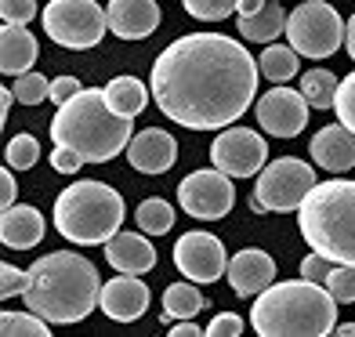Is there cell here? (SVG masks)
Returning <instances> with one entry per match:
<instances>
[{
    "label": "cell",
    "instance_id": "6da1fadb",
    "mask_svg": "<svg viewBox=\"0 0 355 337\" xmlns=\"http://www.w3.org/2000/svg\"><path fill=\"white\" fill-rule=\"evenodd\" d=\"M257 62L225 33H185L153 62V98L167 120L189 131L232 127L257 102Z\"/></svg>",
    "mask_w": 355,
    "mask_h": 337
},
{
    "label": "cell",
    "instance_id": "7a4b0ae2",
    "mask_svg": "<svg viewBox=\"0 0 355 337\" xmlns=\"http://www.w3.org/2000/svg\"><path fill=\"white\" fill-rule=\"evenodd\" d=\"M26 309L44 316L55 327H69L87 319L102 301V283L84 254L76 250H55L44 254L29 268V286H26Z\"/></svg>",
    "mask_w": 355,
    "mask_h": 337
},
{
    "label": "cell",
    "instance_id": "3957f363",
    "mask_svg": "<svg viewBox=\"0 0 355 337\" xmlns=\"http://www.w3.org/2000/svg\"><path fill=\"white\" fill-rule=\"evenodd\" d=\"M55 146L73 149L84 156V164H109L116 159L135 138L131 116L112 112L105 102V91L98 87H80L69 102L55 109L51 120Z\"/></svg>",
    "mask_w": 355,
    "mask_h": 337
},
{
    "label": "cell",
    "instance_id": "277c9868",
    "mask_svg": "<svg viewBox=\"0 0 355 337\" xmlns=\"http://www.w3.org/2000/svg\"><path fill=\"white\" fill-rule=\"evenodd\" d=\"M250 327L261 337H327L337 330V297L304 276L272 283L254 297Z\"/></svg>",
    "mask_w": 355,
    "mask_h": 337
},
{
    "label": "cell",
    "instance_id": "5b68a950",
    "mask_svg": "<svg viewBox=\"0 0 355 337\" xmlns=\"http://www.w3.org/2000/svg\"><path fill=\"white\" fill-rule=\"evenodd\" d=\"M297 229L304 243L334 265H355V182H315L297 207Z\"/></svg>",
    "mask_w": 355,
    "mask_h": 337
},
{
    "label": "cell",
    "instance_id": "8992f818",
    "mask_svg": "<svg viewBox=\"0 0 355 337\" xmlns=\"http://www.w3.org/2000/svg\"><path fill=\"white\" fill-rule=\"evenodd\" d=\"M55 229L76 247L109 243L123 225V196L105 182H76L58 192Z\"/></svg>",
    "mask_w": 355,
    "mask_h": 337
},
{
    "label": "cell",
    "instance_id": "52a82bcc",
    "mask_svg": "<svg viewBox=\"0 0 355 337\" xmlns=\"http://www.w3.org/2000/svg\"><path fill=\"white\" fill-rule=\"evenodd\" d=\"M286 44L304 58H330L345 44V22L330 0H304L286 15Z\"/></svg>",
    "mask_w": 355,
    "mask_h": 337
},
{
    "label": "cell",
    "instance_id": "ba28073f",
    "mask_svg": "<svg viewBox=\"0 0 355 337\" xmlns=\"http://www.w3.org/2000/svg\"><path fill=\"white\" fill-rule=\"evenodd\" d=\"M40 22L44 33L69 51H87V47L102 44L109 29V19L98 8V0H51L40 11Z\"/></svg>",
    "mask_w": 355,
    "mask_h": 337
},
{
    "label": "cell",
    "instance_id": "9c48e42d",
    "mask_svg": "<svg viewBox=\"0 0 355 337\" xmlns=\"http://www.w3.org/2000/svg\"><path fill=\"white\" fill-rule=\"evenodd\" d=\"M312 185H315V171L304 159L279 156V159H272V164L261 167L254 196L261 200V207L268 214H290L301 207V200L312 192Z\"/></svg>",
    "mask_w": 355,
    "mask_h": 337
},
{
    "label": "cell",
    "instance_id": "30bf717a",
    "mask_svg": "<svg viewBox=\"0 0 355 337\" xmlns=\"http://www.w3.org/2000/svg\"><path fill=\"white\" fill-rule=\"evenodd\" d=\"M178 203H182V211L196 221H218V218L229 214L232 203H236L232 178L218 167L192 171L189 178L178 182Z\"/></svg>",
    "mask_w": 355,
    "mask_h": 337
},
{
    "label": "cell",
    "instance_id": "8fae6325",
    "mask_svg": "<svg viewBox=\"0 0 355 337\" xmlns=\"http://www.w3.org/2000/svg\"><path fill=\"white\" fill-rule=\"evenodd\" d=\"M211 159L229 178H254V174H261L268 159V146L250 127H225L211 146Z\"/></svg>",
    "mask_w": 355,
    "mask_h": 337
},
{
    "label": "cell",
    "instance_id": "7c38bea8",
    "mask_svg": "<svg viewBox=\"0 0 355 337\" xmlns=\"http://www.w3.org/2000/svg\"><path fill=\"white\" fill-rule=\"evenodd\" d=\"M174 265L185 279L192 283H214L229 272V254H225V243L211 232H185L178 236L174 243Z\"/></svg>",
    "mask_w": 355,
    "mask_h": 337
},
{
    "label": "cell",
    "instance_id": "4fadbf2b",
    "mask_svg": "<svg viewBox=\"0 0 355 337\" xmlns=\"http://www.w3.org/2000/svg\"><path fill=\"white\" fill-rule=\"evenodd\" d=\"M309 98H304L301 91L294 87H272L265 91L261 98H257L254 112H257V123H261V131H268L272 138H294L304 131V123H309Z\"/></svg>",
    "mask_w": 355,
    "mask_h": 337
},
{
    "label": "cell",
    "instance_id": "5bb4252c",
    "mask_svg": "<svg viewBox=\"0 0 355 337\" xmlns=\"http://www.w3.org/2000/svg\"><path fill=\"white\" fill-rule=\"evenodd\" d=\"M174 159H178V141L171 131H159V127L135 131L131 146H127V164L138 174H167Z\"/></svg>",
    "mask_w": 355,
    "mask_h": 337
},
{
    "label": "cell",
    "instance_id": "9a60e30c",
    "mask_svg": "<svg viewBox=\"0 0 355 337\" xmlns=\"http://www.w3.org/2000/svg\"><path fill=\"white\" fill-rule=\"evenodd\" d=\"M98 309L112 319V323H135V319H141L145 309H149V286H145L138 276L120 272L116 279L102 283Z\"/></svg>",
    "mask_w": 355,
    "mask_h": 337
},
{
    "label": "cell",
    "instance_id": "2e32d148",
    "mask_svg": "<svg viewBox=\"0 0 355 337\" xmlns=\"http://www.w3.org/2000/svg\"><path fill=\"white\" fill-rule=\"evenodd\" d=\"M225 276H229V286L239 297H257L265 286L276 283V261H272V254L247 247L229 258V272Z\"/></svg>",
    "mask_w": 355,
    "mask_h": 337
},
{
    "label": "cell",
    "instance_id": "e0dca14e",
    "mask_svg": "<svg viewBox=\"0 0 355 337\" xmlns=\"http://www.w3.org/2000/svg\"><path fill=\"white\" fill-rule=\"evenodd\" d=\"M105 19L120 40H145L159 29L164 11L156 8V0H109Z\"/></svg>",
    "mask_w": 355,
    "mask_h": 337
},
{
    "label": "cell",
    "instance_id": "ac0fdd59",
    "mask_svg": "<svg viewBox=\"0 0 355 337\" xmlns=\"http://www.w3.org/2000/svg\"><path fill=\"white\" fill-rule=\"evenodd\" d=\"M309 156L315 159V167L330 174H345L355 167V131H348L345 123H327L322 131H315Z\"/></svg>",
    "mask_w": 355,
    "mask_h": 337
},
{
    "label": "cell",
    "instance_id": "d6986e66",
    "mask_svg": "<svg viewBox=\"0 0 355 337\" xmlns=\"http://www.w3.org/2000/svg\"><path fill=\"white\" fill-rule=\"evenodd\" d=\"M105 261L127 276H145L156 268V247L141 232H116L105 243Z\"/></svg>",
    "mask_w": 355,
    "mask_h": 337
},
{
    "label": "cell",
    "instance_id": "ffe728a7",
    "mask_svg": "<svg viewBox=\"0 0 355 337\" xmlns=\"http://www.w3.org/2000/svg\"><path fill=\"white\" fill-rule=\"evenodd\" d=\"M47 232L44 225V214L37 207H26V203H11L4 207V214H0V239H4V247L11 250H29L37 247Z\"/></svg>",
    "mask_w": 355,
    "mask_h": 337
},
{
    "label": "cell",
    "instance_id": "44dd1931",
    "mask_svg": "<svg viewBox=\"0 0 355 337\" xmlns=\"http://www.w3.org/2000/svg\"><path fill=\"white\" fill-rule=\"evenodd\" d=\"M37 62V37L29 33L26 26H15V22H4L0 29V69L8 76H22L33 69Z\"/></svg>",
    "mask_w": 355,
    "mask_h": 337
},
{
    "label": "cell",
    "instance_id": "7402d4cb",
    "mask_svg": "<svg viewBox=\"0 0 355 337\" xmlns=\"http://www.w3.org/2000/svg\"><path fill=\"white\" fill-rule=\"evenodd\" d=\"M286 15L279 8V0H265L261 8H257L254 15H236L239 22V33H243V40H254V44H272L279 33H286Z\"/></svg>",
    "mask_w": 355,
    "mask_h": 337
},
{
    "label": "cell",
    "instance_id": "603a6c76",
    "mask_svg": "<svg viewBox=\"0 0 355 337\" xmlns=\"http://www.w3.org/2000/svg\"><path fill=\"white\" fill-rule=\"evenodd\" d=\"M105 91V102L112 112H120V116H138V112L149 105V91L153 87H145L141 80L135 76H116V80H109V84L102 87Z\"/></svg>",
    "mask_w": 355,
    "mask_h": 337
},
{
    "label": "cell",
    "instance_id": "cb8c5ba5",
    "mask_svg": "<svg viewBox=\"0 0 355 337\" xmlns=\"http://www.w3.org/2000/svg\"><path fill=\"white\" fill-rule=\"evenodd\" d=\"M257 69H261V76H268L272 84H286V80L297 73V51L290 44H268L261 51V58H257Z\"/></svg>",
    "mask_w": 355,
    "mask_h": 337
},
{
    "label": "cell",
    "instance_id": "d4e9b609",
    "mask_svg": "<svg viewBox=\"0 0 355 337\" xmlns=\"http://www.w3.org/2000/svg\"><path fill=\"white\" fill-rule=\"evenodd\" d=\"M135 221H138V229L145 236H167L174 229V207L167 200H159V196H149V200L138 203Z\"/></svg>",
    "mask_w": 355,
    "mask_h": 337
},
{
    "label": "cell",
    "instance_id": "484cf974",
    "mask_svg": "<svg viewBox=\"0 0 355 337\" xmlns=\"http://www.w3.org/2000/svg\"><path fill=\"white\" fill-rule=\"evenodd\" d=\"M203 309V294L196 291L192 279H182V283H171L164 291V312H171L174 319H192Z\"/></svg>",
    "mask_w": 355,
    "mask_h": 337
},
{
    "label": "cell",
    "instance_id": "4316f807",
    "mask_svg": "<svg viewBox=\"0 0 355 337\" xmlns=\"http://www.w3.org/2000/svg\"><path fill=\"white\" fill-rule=\"evenodd\" d=\"M337 84H341V80L330 69H309L301 76V94L309 98L312 109H330L334 98H337Z\"/></svg>",
    "mask_w": 355,
    "mask_h": 337
},
{
    "label": "cell",
    "instance_id": "83f0119b",
    "mask_svg": "<svg viewBox=\"0 0 355 337\" xmlns=\"http://www.w3.org/2000/svg\"><path fill=\"white\" fill-rule=\"evenodd\" d=\"M51 323H47L44 316H37V312H4L0 316V330H4L8 337H47L51 330H47Z\"/></svg>",
    "mask_w": 355,
    "mask_h": 337
},
{
    "label": "cell",
    "instance_id": "f1b7e54d",
    "mask_svg": "<svg viewBox=\"0 0 355 337\" xmlns=\"http://www.w3.org/2000/svg\"><path fill=\"white\" fill-rule=\"evenodd\" d=\"M15 102H22V105H40V102H51V80H47L44 73H22V76H15Z\"/></svg>",
    "mask_w": 355,
    "mask_h": 337
},
{
    "label": "cell",
    "instance_id": "f546056e",
    "mask_svg": "<svg viewBox=\"0 0 355 337\" xmlns=\"http://www.w3.org/2000/svg\"><path fill=\"white\" fill-rule=\"evenodd\" d=\"M4 159H8V167H15V171H29L40 159V141L33 135H15L8 141V149H4Z\"/></svg>",
    "mask_w": 355,
    "mask_h": 337
},
{
    "label": "cell",
    "instance_id": "4dcf8cb0",
    "mask_svg": "<svg viewBox=\"0 0 355 337\" xmlns=\"http://www.w3.org/2000/svg\"><path fill=\"white\" fill-rule=\"evenodd\" d=\"M185 11L192 15V19H200V22H221V19H229V15L236 11L239 0H182Z\"/></svg>",
    "mask_w": 355,
    "mask_h": 337
},
{
    "label": "cell",
    "instance_id": "1f68e13d",
    "mask_svg": "<svg viewBox=\"0 0 355 337\" xmlns=\"http://www.w3.org/2000/svg\"><path fill=\"white\" fill-rule=\"evenodd\" d=\"M322 286H327V291L337 297V304L355 301V265H334Z\"/></svg>",
    "mask_w": 355,
    "mask_h": 337
},
{
    "label": "cell",
    "instance_id": "d6a6232c",
    "mask_svg": "<svg viewBox=\"0 0 355 337\" xmlns=\"http://www.w3.org/2000/svg\"><path fill=\"white\" fill-rule=\"evenodd\" d=\"M334 109H337V120H341L348 131H355V73H348L341 84H337Z\"/></svg>",
    "mask_w": 355,
    "mask_h": 337
},
{
    "label": "cell",
    "instance_id": "836d02e7",
    "mask_svg": "<svg viewBox=\"0 0 355 337\" xmlns=\"http://www.w3.org/2000/svg\"><path fill=\"white\" fill-rule=\"evenodd\" d=\"M0 19L15 22V26H26L37 19V0H0Z\"/></svg>",
    "mask_w": 355,
    "mask_h": 337
},
{
    "label": "cell",
    "instance_id": "e575fe53",
    "mask_svg": "<svg viewBox=\"0 0 355 337\" xmlns=\"http://www.w3.org/2000/svg\"><path fill=\"white\" fill-rule=\"evenodd\" d=\"M29 286V272L15 268V265H0V297H15V294H26Z\"/></svg>",
    "mask_w": 355,
    "mask_h": 337
},
{
    "label": "cell",
    "instance_id": "d590c367",
    "mask_svg": "<svg viewBox=\"0 0 355 337\" xmlns=\"http://www.w3.org/2000/svg\"><path fill=\"white\" fill-rule=\"evenodd\" d=\"M330 268H334V261L327 258V254H319V250H312L309 258L301 261V276H304V279H312V283H327V276H330Z\"/></svg>",
    "mask_w": 355,
    "mask_h": 337
},
{
    "label": "cell",
    "instance_id": "8d00e7d4",
    "mask_svg": "<svg viewBox=\"0 0 355 337\" xmlns=\"http://www.w3.org/2000/svg\"><path fill=\"white\" fill-rule=\"evenodd\" d=\"M243 330L247 327H243V319H239L236 312H221V316H214L211 323H207V334H211V337H236Z\"/></svg>",
    "mask_w": 355,
    "mask_h": 337
},
{
    "label": "cell",
    "instance_id": "74e56055",
    "mask_svg": "<svg viewBox=\"0 0 355 337\" xmlns=\"http://www.w3.org/2000/svg\"><path fill=\"white\" fill-rule=\"evenodd\" d=\"M80 164H84V156H80V153L55 146V153H51V167H55L58 174H76V171H80Z\"/></svg>",
    "mask_w": 355,
    "mask_h": 337
},
{
    "label": "cell",
    "instance_id": "f35d334b",
    "mask_svg": "<svg viewBox=\"0 0 355 337\" xmlns=\"http://www.w3.org/2000/svg\"><path fill=\"white\" fill-rule=\"evenodd\" d=\"M76 91H80V80H76V76H58V80H51V102H55V105L69 102Z\"/></svg>",
    "mask_w": 355,
    "mask_h": 337
},
{
    "label": "cell",
    "instance_id": "ab89813d",
    "mask_svg": "<svg viewBox=\"0 0 355 337\" xmlns=\"http://www.w3.org/2000/svg\"><path fill=\"white\" fill-rule=\"evenodd\" d=\"M11 171L15 167H8V164H4V171H0V203H4V207H11L15 196H19V182H15Z\"/></svg>",
    "mask_w": 355,
    "mask_h": 337
},
{
    "label": "cell",
    "instance_id": "60d3db41",
    "mask_svg": "<svg viewBox=\"0 0 355 337\" xmlns=\"http://www.w3.org/2000/svg\"><path fill=\"white\" fill-rule=\"evenodd\" d=\"M200 334H207V330H200L192 319H178L174 330H171V337H200Z\"/></svg>",
    "mask_w": 355,
    "mask_h": 337
},
{
    "label": "cell",
    "instance_id": "b9f144b4",
    "mask_svg": "<svg viewBox=\"0 0 355 337\" xmlns=\"http://www.w3.org/2000/svg\"><path fill=\"white\" fill-rule=\"evenodd\" d=\"M345 47H348V55H352V62H355V15H352L348 26H345Z\"/></svg>",
    "mask_w": 355,
    "mask_h": 337
},
{
    "label": "cell",
    "instance_id": "7bdbcfd3",
    "mask_svg": "<svg viewBox=\"0 0 355 337\" xmlns=\"http://www.w3.org/2000/svg\"><path fill=\"white\" fill-rule=\"evenodd\" d=\"M11 94H15V91H8V87H4V91H0V123H8V109H11Z\"/></svg>",
    "mask_w": 355,
    "mask_h": 337
},
{
    "label": "cell",
    "instance_id": "ee69618b",
    "mask_svg": "<svg viewBox=\"0 0 355 337\" xmlns=\"http://www.w3.org/2000/svg\"><path fill=\"white\" fill-rule=\"evenodd\" d=\"M337 337H355V323H341L337 327Z\"/></svg>",
    "mask_w": 355,
    "mask_h": 337
}]
</instances>
